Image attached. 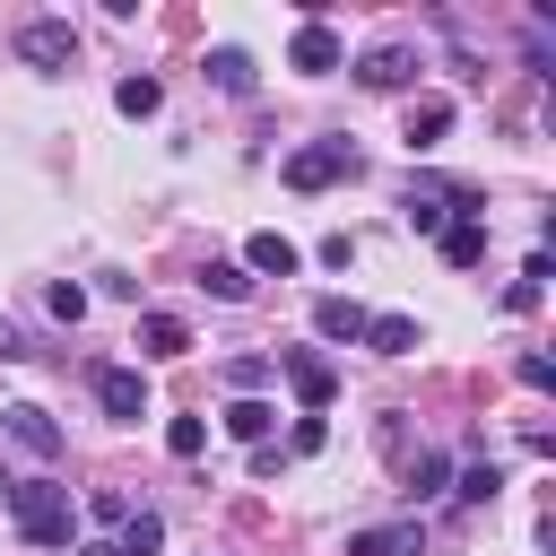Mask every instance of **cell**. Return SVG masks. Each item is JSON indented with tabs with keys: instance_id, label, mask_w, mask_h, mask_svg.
I'll use <instances>...</instances> for the list:
<instances>
[{
	"instance_id": "603a6c76",
	"label": "cell",
	"mask_w": 556,
	"mask_h": 556,
	"mask_svg": "<svg viewBox=\"0 0 556 556\" xmlns=\"http://www.w3.org/2000/svg\"><path fill=\"white\" fill-rule=\"evenodd\" d=\"M443 226H452V208L434 191H408V235H443Z\"/></svg>"
},
{
	"instance_id": "7a4b0ae2",
	"label": "cell",
	"mask_w": 556,
	"mask_h": 556,
	"mask_svg": "<svg viewBox=\"0 0 556 556\" xmlns=\"http://www.w3.org/2000/svg\"><path fill=\"white\" fill-rule=\"evenodd\" d=\"M356 174V148L348 139H304L295 156H287V191H330V182H348Z\"/></svg>"
},
{
	"instance_id": "9a60e30c",
	"label": "cell",
	"mask_w": 556,
	"mask_h": 556,
	"mask_svg": "<svg viewBox=\"0 0 556 556\" xmlns=\"http://www.w3.org/2000/svg\"><path fill=\"white\" fill-rule=\"evenodd\" d=\"M434 243H443V269H478L486 261V226H469V217H452Z\"/></svg>"
},
{
	"instance_id": "7402d4cb",
	"label": "cell",
	"mask_w": 556,
	"mask_h": 556,
	"mask_svg": "<svg viewBox=\"0 0 556 556\" xmlns=\"http://www.w3.org/2000/svg\"><path fill=\"white\" fill-rule=\"evenodd\" d=\"M495 486H504V469H495V460H469V469H452V495H460V504H495Z\"/></svg>"
},
{
	"instance_id": "30bf717a",
	"label": "cell",
	"mask_w": 556,
	"mask_h": 556,
	"mask_svg": "<svg viewBox=\"0 0 556 556\" xmlns=\"http://www.w3.org/2000/svg\"><path fill=\"white\" fill-rule=\"evenodd\" d=\"M365 321H374V313H365L356 295H313V330H321V339L356 348V339H365Z\"/></svg>"
},
{
	"instance_id": "7c38bea8",
	"label": "cell",
	"mask_w": 556,
	"mask_h": 556,
	"mask_svg": "<svg viewBox=\"0 0 556 556\" xmlns=\"http://www.w3.org/2000/svg\"><path fill=\"white\" fill-rule=\"evenodd\" d=\"M139 356H191V321L182 313H139Z\"/></svg>"
},
{
	"instance_id": "ac0fdd59",
	"label": "cell",
	"mask_w": 556,
	"mask_h": 556,
	"mask_svg": "<svg viewBox=\"0 0 556 556\" xmlns=\"http://www.w3.org/2000/svg\"><path fill=\"white\" fill-rule=\"evenodd\" d=\"M269 426H278L269 400H235V408H226V434H235V443H269Z\"/></svg>"
},
{
	"instance_id": "4fadbf2b",
	"label": "cell",
	"mask_w": 556,
	"mask_h": 556,
	"mask_svg": "<svg viewBox=\"0 0 556 556\" xmlns=\"http://www.w3.org/2000/svg\"><path fill=\"white\" fill-rule=\"evenodd\" d=\"M208 78H217L226 96H252V87H261V70H252L243 43H217V52H208Z\"/></svg>"
},
{
	"instance_id": "8992f818",
	"label": "cell",
	"mask_w": 556,
	"mask_h": 556,
	"mask_svg": "<svg viewBox=\"0 0 556 556\" xmlns=\"http://www.w3.org/2000/svg\"><path fill=\"white\" fill-rule=\"evenodd\" d=\"M339 61H348V43H339L321 17H304V26H295V43H287V70H304V78H330Z\"/></svg>"
},
{
	"instance_id": "484cf974",
	"label": "cell",
	"mask_w": 556,
	"mask_h": 556,
	"mask_svg": "<svg viewBox=\"0 0 556 556\" xmlns=\"http://www.w3.org/2000/svg\"><path fill=\"white\" fill-rule=\"evenodd\" d=\"M43 304H52V313H61V321H78V313H87V287H70V278H61V287H52V295H43Z\"/></svg>"
},
{
	"instance_id": "2e32d148",
	"label": "cell",
	"mask_w": 556,
	"mask_h": 556,
	"mask_svg": "<svg viewBox=\"0 0 556 556\" xmlns=\"http://www.w3.org/2000/svg\"><path fill=\"white\" fill-rule=\"evenodd\" d=\"M443 486H452V460H443V452H417V460H408V486H400V495H408V504H434Z\"/></svg>"
},
{
	"instance_id": "4316f807",
	"label": "cell",
	"mask_w": 556,
	"mask_h": 556,
	"mask_svg": "<svg viewBox=\"0 0 556 556\" xmlns=\"http://www.w3.org/2000/svg\"><path fill=\"white\" fill-rule=\"evenodd\" d=\"M87 513H96V521H113V530H122V521H130V504H122V495H113V486H96V495H87Z\"/></svg>"
},
{
	"instance_id": "277c9868",
	"label": "cell",
	"mask_w": 556,
	"mask_h": 556,
	"mask_svg": "<svg viewBox=\"0 0 556 556\" xmlns=\"http://www.w3.org/2000/svg\"><path fill=\"white\" fill-rule=\"evenodd\" d=\"M70 52H78L70 17H26V26H17V61H26V70H70Z\"/></svg>"
},
{
	"instance_id": "ba28073f",
	"label": "cell",
	"mask_w": 556,
	"mask_h": 556,
	"mask_svg": "<svg viewBox=\"0 0 556 556\" xmlns=\"http://www.w3.org/2000/svg\"><path fill=\"white\" fill-rule=\"evenodd\" d=\"M426 547V521H382V530H348V556H417Z\"/></svg>"
},
{
	"instance_id": "5b68a950",
	"label": "cell",
	"mask_w": 556,
	"mask_h": 556,
	"mask_svg": "<svg viewBox=\"0 0 556 556\" xmlns=\"http://www.w3.org/2000/svg\"><path fill=\"white\" fill-rule=\"evenodd\" d=\"M96 400H104L113 426H139L148 417V374L139 365H96Z\"/></svg>"
},
{
	"instance_id": "d4e9b609",
	"label": "cell",
	"mask_w": 556,
	"mask_h": 556,
	"mask_svg": "<svg viewBox=\"0 0 556 556\" xmlns=\"http://www.w3.org/2000/svg\"><path fill=\"white\" fill-rule=\"evenodd\" d=\"M226 382H235V400H252V391L269 382V356H235V365H226Z\"/></svg>"
},
{
	"instance_id": "52a82bcc",
	"label": "cell",
	"mask_w": 556,
	"mask_h": 556,
	"mask_svg": "<svg viewBox=\"0 0 556 556\" xmlns=\"http://www.w3.org/2000/svg\"><path fill=\"white\" fill-rule=\"evenodd\" d=\"M417 78V52L408 43H374L365 61H356V87H374V96H391V87H408Z\"/></svg>"
},
{
	"instance_id": "44dd1931",
	"label": "cell",
	"mask_w": 556,
	"mask_h": 556,
	"mask_svg": "<svg viewBox=\"0 0 556 556\" xmlns=\"http://www.w3.org/2000/svg\"><path fill=\"white\" fill-rule=\"evenodd\" d=\"M200 287H208L217 304H243V295H252V269H243V261H208V269H200Z\"/></svg>"
},
{
	"instance_id": "6da1fadb",
	"label": "cell",
	"mask_w": 556,
	"mask_h": 556,
	"mask_svg": "<svg viewBox=\"0 0 556 556\" xmlns=\"http://www.w3.org/2000/svg\"><path fill=\"white\" fill-rule=\"evenodd\" d=\"M0 504L17 513V539L26 547H78V513H70V486L61 478H9Z\"/></svg>"
},
{
	"instance_id": "83f0119b",
	"label": "cell",
	"mask_w": 556,
	"mask_h": 556,
	"mask_svg": "<svg viewBox=\"0 0 556 556\" xmlns=\"http://www.w3.org/2000/svg\"><path fill=\"white\" fill-rule=\"evenodd\" d=\"M321 443H330V426H321V417H295V443H287V452H321Z\"/></svg>"
},
{
	"instance_id": "d6986e66",
	"label": "cell",
	"mask_w": 556,
	"mask_h": 556,
	"mask_svg": "<svg viewBox=\"0 0 556 556\" xmlns=\"http://www.w3.org/2000/svg\"><path fill=\"white\" fill-rule=\"evenodd\" d=\"M9 434H17V443H26V452H43V460H52V452H61V426H52V417H43V408H9Z\"/></svg>"
},
{
	"instance_id": "e0dca14e",
	"label": "cell",
	"mask_w": 556,
	"mask_h": 556,
	"mask_svg": "<svg viewBox=\"0 0 556 556\" xmlns=\"http://www.w3.org/2000/svg\"><path fill=\"white\" fill-rule=\"evenodd\" d=\"M156 547H165V513H130L113 530V556H156Z\"/></svg>"
},
{
	"instance_id": "f1b7e54d",
	"label": "cell",
	"mask_w": 556,
	"mask_h": 556,
	"mask_svg": "<svg viewBox=\"0 0 556 556\" xmlns=\"http://www.w3.org/2000/svg\"><path fill=\"white\" fill-rule=\"evenodd\" d=\"M70 556H113V539H78V547H70Z\"/></svg>"
},
{
	"instance_id": "8fae6325",
	"label": "cell",
	"mask_w": 556,
	"mask_h": 556,
	"mask_svg": "<svg viewBox=\"0 0 556 556\" xmlns=\"http://www.w3.org/2000/svg\"><path fill=\"white\" fill-rule=\"evenodd\" d=\"M356 348H374V356H417V348H426V330H417V313H374Z\"/></svg>"
},
{
	"instance_id": "9c48e42d",
	"label": "cell",
	"mask_w": 556,
	"mask_h": 556,
	"mask_svg": "<svg viewBox=\"0 0 556 556\" xmlns=\"http://www.w3.org/2000/svg\"><path fill=\"white\" fill-rule=\"evenodd\" d=\"M243 269H252V278H295V269H304V252H295L278 226H261V235L243 243Z\"/></svg>"
},
{
	"instance_id": "5bb4252c",
	"label": "cell",
	"mask_w": 556,
	"mask_h": 556,
	"mask_svg": "<svg viewBox=\"0 0 556 556\" xmlns=\"http://www.w3.org/2000/svg\"><path fill=\"white\" fill-rule=\"evenodd\" d=\"M443 130H452V96L408 104V148H417V156H426V148H443Z\"/></svg>"
},
{
	"instance_id": "ffe728a7",
	"label": "cell",
	"mask_w": 556,
	"mask_h": 556,
	"mask_svg": "<svg viewBox=\"0 0 556 556\" xmlns=\"http://www.w3.org/2000/svg\"><path fill=\"white\" fill-rule=\"evenodd\" d=\"M113 104H122V113H130V122H148V113H156V104H165V87H156V78H148V70H130V78H122V87H113Z\"/></svg>"
},
{
	"instance_id": "cb8c5ba5",
	"label": "cell",
	"mask_w": 556,
	"mask_h": 556,
	"mask_svg": "<svg viewBox=\"0 0 556 556\" xmlns=\"http://www.w3.org/2000/svg\"><path fill=\"white\" fill-rule=\"evenodd\" d=\"M200 443H208L200 417H174V426H165V452H174V460H200Z\"/></svg>"
},
{
	"instance_id": "3957f363",
	"label": "cell",
	"mask_w": 556,
	"mask_h": 556,
	"mask_svg": "<svg viewBox=\"0 0 556 556\" xmlns=\"http://www.w3.org/2000/svg\"><path fill=\"white\" fill-rule=\"evenodd\" d=\"M278 374L295 382V400H304V417H321V408L339 400V365H330L321 348H287V356H278Z\"/></svg>"
}]
</instances>
